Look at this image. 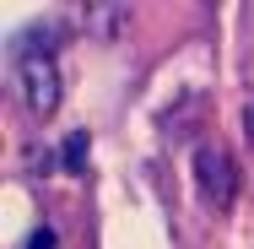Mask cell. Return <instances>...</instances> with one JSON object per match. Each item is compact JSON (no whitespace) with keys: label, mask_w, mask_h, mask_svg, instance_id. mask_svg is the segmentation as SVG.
Wrapping results in <instances>:
<instances>
[{"label":"cell","mask_w":254,"mask_h":249,"mask_svg":"<svg viewBox=\"0 0 254 249\" xmlns=\"http://www.w3.org/2000/svg\"><path fill=\"white\" fill-rule=\"evenodd\" d=\"M11 71H16V87H22V98L33 114H44L49 119L54 108H60V65H54V44L44 27H27V33H16L11 38Z\"/></svg>","instance_id":"1"},{"label":"cell","mask_w":254,"mask_h":249,"mask_svg":"<svg viewBox=\"0 0 254 249\" xmlns=\"http://www.w3.org/2000/svg\"><path fill=\"white\" fill-rule=\"evenodd\" d=\"M195 184H200L205 206L227 211L233 195H238V168H233V157H227L222 147H200L195 152Z\"/></svg>","instance_id":"2"},{"label":"cell","mask_w":254,"mask_h":249,"mask_svg":"<svg viewBox=\"0 0 254 249\" xmlns=\"http://www.w3.org/2000/svg\"><path fill=\"white\" fill-rule=\"evenodd\" d=\"M87 152H92V136H87V130H70L65 147H60V168H65V173H81V168H87Z\"/></svg>","instance_id":"3"},{"label":"cell","mask_w":254,"mask_h":249,"mask_svg":"<svg viewBox=\"0 0 254 249\" xmlns=\"http://www.w3.org/2000/svg\"><path fill=\"white\" fill-rule=\"evenodd\" d=\"M27 249H60V239H54V228H33V239H27Z\"/></svg>","instance_id":"4"}]
</instances>
